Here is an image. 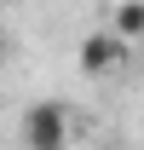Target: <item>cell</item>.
Listing matches in <instances>:
<instances>
[{
    "label": "cell",
    "instance_id": "1",
    "mask_svg": "<svg viewBox=\"0 0 144 150\" xmlns=\"http://www.w3.org/2000/svg\"><path fill=\"white\" fill-rule=\"evenodd\" d=\"M69 144V110L40 98L23 110V150H64Z\"/></svg>",
    "mask_w": 144,
    "mask_h": 150
},
{
    "label": "cell",
    "instance_id": "2",
    "mask_svg": "<svg viewBox=\"0 0 144 150\" xmlns=\"http://www.w3.org/2000/svg\"><path fill=\"white\" fill-rule=\"evenodd\" d=\"M115 64H121V40L109 35V29H92L81 40V75H109Z\"/></svg>",
    "mask_w": 144,
    "mask_h": 150
},
{
    "label": "cell",
    "instance_id": "3",
    "mask_svg": "<svg viewBox=\"0 0 144 150\" xmlns=\"http://www.w3.org/2000/svg\"><path fill=\"white\" fill-rule=\"evenodd\" d=\"M109 35L121 40H144V0H121V6H115V18H109Z\"/></svg>",
    "mask_w": 144,
    "mask_h": 150
},
{
    "label": "cell",
    "instance_id": "4",
    "mask_svg": "<svg viewBox=\"0 0 144 150\" xmlns=\"http://www.w3.org/2000/svg\"><path fill=\"white\" fill-rule=\"evenodd\" d=\"M0 58H6V35H0Z\"/></svg>",
    "mask_w": 144,
    "mask_h": 150
}]
</instances>
